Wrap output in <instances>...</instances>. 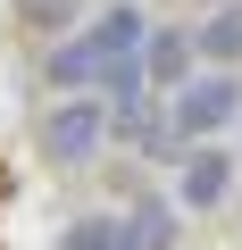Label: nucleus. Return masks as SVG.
<instances>
[{
    "mask_svg": "<svg viewBox=\"0 0 242 250\" xmlns=\"http://www.w3.org/2000/svg\"><path fill=\"white\" fill-rule=\"evenodd\" d=\"M42 75L75 100V92H100V50H92V34H75V42H59L50 59H42Z\"/></svg>",
    "mask_w": 242,
    "mask_h": 250,
    "instance_id": "obj_5",
    "label": "nucleus"
},
{
    "mask_svg": "<svg viewBox=\"0 0 242 250\" xmlns=\"http://www.w3.org/2000/svg\"><path fill=\"white\" fill-rule=\"evenodd\" d=\"M75 9H84V0H17V17H25L34 34H67V25H75Z\"/></svg>",
    "mask_w": 242,
    "mask_h": 250,
    "instance_id": "obj_9",
    "label": "nucleus"
},
{
    "mask_svg": "<svg viewBox=\"0 0 242 250\" xmlns=\"http://www.w3.org/2000/svg\"><path fill=\"white\" fill-rule=\"evenodd\" d=\"M225 192H234V159H225L217 142H200V150L184 159V200H192V208H217Z\"/></svg>",
    "mask_w": 242,
    "mask_h": 250,
    "instance_id": "obj_6",
    "label": "nucleus"
},
{
    "mask_svg": "<svg viewBox=\"0 0 242 250\" xmlns=\"http://www.w3.org/2000/svg\"><path fill=\"white\" fill-rule=\"evenodd\" d=\"M34 142H42V159H50V167H92V159H100V142H109V100H100V92H75V100L42 108Z\"/></svg>",
    "mask_w": 242,
    "mask_h": 250,
    "instance_id": "obj_1",
    "label": "nucleus"
},
{
    "mask_svg": "<svg viewBox=\"0 0 242 250\" xmlns=\"http://www.w3.org/2000/svg\"><path fill=\"white\" fill-rule=\"evenodd\" d=\"M234 117H242V83L217 75V67H200V75L176 92V142H217Z\"/></svg>",
    "mask_w": 242,
    "mask_h": 250,
    "instance_id": "obj_2",
    "label": "nucleus"
},
{
    "mask_svg": "<svg viewBox=\"0 0 242 250\" xmlns=\"http://www.w3.org/2000/svg\"><path fill=\"white\" fill-rule=\"evenodd\" d=\"M126 225H134V242H142V250H176V217H167L159 200H142Z\"/></svg>",
    "mask_w": 242,
    "mask_h": 250,
    "instance_id": "obj_8",
    "label": "nucleus"
},
{
    "mask_svg": "<svg viewBox=\"0 0 242 250\" xmlns=\"http://www.w3.org/2000/svg\"><path fill=\"white\" fill-rule=\"evenodd\" d=\"M67 250H142V242L126 217H84V225H67Z\"/></svg>",
    "mask_w": 242,
    "mask_h": 250,
    "instance_id": "obj_7",
    "label": "nucleus"
},
{
    "mask_svg": "<svg viewBox=\"0 0 242 250\" xmlns=\"http://www.w3.org/2000/svg\"><path fill=\"white\" fill-rule=\"evenodd\" d=\"M142 75H151L159 92H184V83L200 75V59H192V34H167V25H159V34L142 42Z\"/></svg>",
    "mask_w": 242,
    "mask_h": 250,
    "instance_id": "obj_4",
    "label": "nucleus"
},
{
    "mask_svg": "<svg viewBox=\"0 0 242 250\" xmlns=\"http://www.w3.org/2000/svg\"><path fill=\"white\" fill-rule=\"evenodd\" d=\"M192 59H200V67H217V75H234V67H242V0H217V9H209V25L192 34Z\"/></svg>",
    "mask_w": 242,
    "mask_h": 250,
    "instance_id": "obj_3",
    "label": "nucleus"
}]
</instances>
